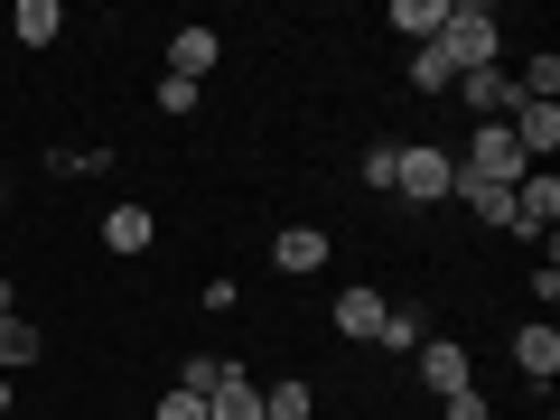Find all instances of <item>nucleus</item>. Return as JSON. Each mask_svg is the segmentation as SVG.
Returning <instances> with one entry per match:
<instances>
[{"mask_svg": "<svg viewBox=\"0 0 560 420\" xmlns=\"http://www.w3.org/2000/svg\"><path fill=\"white\" fill-rule=\"evenodd\" d=\"M523 168H533V160H523V150H514V131H504V121H477V140H467V168H458V178H486V187H514Z\"/></svg>", "mask_w": 560, "mask_h": 420, "instance_id": "7ed1b4c3", "label": "nucleus"}, {"mask_svg": "<svg viewBox=\"0 0 560 420\" xmlns=\"http://www.w3.org/2000/svg\"><path fill=\"white\" fill-rule=\"evenodd\" d=\"M514 364H523V374H533V383H551V374H560V327H551V318L514 327Z\"/></svg>", "mask_w": 560, "mask_h": 420, "instance_id": "9b49d317", "label": "nucleus"}, {"mask_svg": "<svg viewBox=\"0 0 560 420\" xmlns=\"http://www.w3.org/2000/svg\"><path fill=\"white\" fill-rule=\"evenodd\" d=\"M150 234H160L150 206H113V215H103V253H150Z\"/></svg>", "mask_w": 560, "mask_h": 420, "instance_id": "ddd939ff", "label": "nucleus"}, {"mask_svg": "<svg viewBox=\"0 0 560 420\" xmlns=\"http://www.w3.org/2000/svg\"><path fill=\"white\" fill-rule=\"evenodd\" d=\"M440 20H448V0H393V38H411V47L440 38Z\"/></svg>", "mask_w": 560, "mask_h": 420, "instance_id": "2eb2a0df", "label": "nucleus"}, {"mask_svg": "<svg viewBox=\"0 0 560 420\" xmlns=\"http://www.w3.org/2000/svg\"><path fill=\"white\" fill-rule=\"evenodd\" d=\"M458 197H467V215H477V224H495V234H514V187H486V178H458Z\"/></svg>", "mask_w": 560, "mask_h": 420, "instance_id": "4468645a", "label": "nucleus"}, {"mask_svg": "<svg viewBox=\"0 0 560 420\" xmlns=\"http://www.w3.org/2000/svg\"><path fill=\"white\" fill-rule=\"evenodd\" d=\"M393 197L401 206H448L458 197V160H448L440 140H411V150L393 160Z\"/></svg>", "mask_w": 560, "mask_h": 420, "instance_id": "f03ea898", "label": "nucleus"}, {"mask_svg": "<svg viewBox=\"0 0 560 420\" xmlns=\"http://www.w3.org/2000/svg\"><path fill=\"white\" fill-rule=\"evenodd\" d=\"M448 94H458L467 103V113H477V121H504V113H514V75H504V66H477V75H458V84H448Z\"/></svg>", "mask_w": 560, "mask_h": 420, "instance_id": "0eeeda50", "label": "nucleus"}, {"mask_svg": "<svg viewBox=\"0 0 560 420\" xmlns=\"http://www.w3.org/2000/svg\"><path fill=\"white\" fill-rule=\"evenodd\" d=\"M448 420H495V411H486V393L467 383V393H448Z\"/></svg>", "mask_w": 560, "mask_h": 420, "instance_id": "b1692460", "label": "nucleus"}, {"mask_svg": "<svg viewBox=\"0 0 560 420\" xmlns=\"http://www.w3.org/2000/svg\"><path fill=\"white\" fill-rule=\"evenodd\" d=\"M206 420H261V383L243 374V364H224V374L206 383Z\"/></svg>", "mask_w": 560, "mask_h": 420, "instance_id": "1a4fd4ad", "label": "nucleus"}, {"mask_svg": "<svg viewBox=\"0 0 560 420\" xmlns=\"http://www.w3.org/2000/svg\"><path fill=\"white\" fill-rule=\"evenodd\" d=\"M20 364H38V327H28V318H0V374H20Z\"/></svg>", "mask_w": 560, "mask_h": 420, "instance_id": "a211bd4d", "label": "nucleus"}, {"mask_svg": "<svg viewBox=\"0 0 560 420\" xmlns=\"http://www.w3.org/2000/svg\"><path fill=\"white\" fill-rule=\"evenodd\" d=\"M411 84H420V94H448V84H458V66L440 57V38H430V47H411Z\"/></svg>", "mask_w": 560, "mask_h": 420, "instance_id": "6ab92c4d", "label": "nucleus"}, {"mask_svg": "<svg viewBox=\"0 0 560 420\" xmlns=\"http://www.w3.org/2000/svg\"><path fill=\"white\" fill-rule=\"evenodd\" d=\"M440 57L458 66V75H477V66H504V20L486 10V0H448V20H440Z\"/></svg>", "mask_w": 560, "mask_h": 420, "instance_id": "f257e3e1", "label": "nucleus"}, {"mask_svg": "<svg viewBox=\"0 0 560 420\" xmlns=\"http://www.w3.org/2000/svg\"><path fill=\"white\" fill-rule=\"evenodd\" d=\"M393 160H401L393 140H374V150H364V187H383V197H393Z\"/></svg>", "mask_w": 560, "mask_h": 420, "instance_id": "412c9836", "label": "nucleus"}, {"mask_svg": "<svg viewBox=\"0 0 560 420\" xmlns=\"http://www.w3.org/2000/svg\"><path fill=\"white\" fill-rule=\"evenodd\" d=\"M160 420H206V393H187V383H178V393L160 401Z\"/></svg>", "mask_w": 560, "mask_h": 420, "instance_id": "5701e85b", "label": "nucleus"}, {"mask_svg": "<svg viewBox=\"0 0 560 420\" xmlns=\"http://www.w3.org/2000/svg\"><path fill=\"white\" fill-rule=\"evenodd\" d=\"M0 401H10V374H0Z\"/></svg>", "mask_w": 560, "mask_h": 420, "instance_id": "a878e982", "label": "nucleus"}, {"mask_svg": "<svg viewBox=\"0 0 560 420\" xmlns=\"http://www.w3.org/2000/svg\"><path fill=\"white\" fill-rule=\"evenodd\" d=\"M420 337H430V318H420V308H393V318H383V346H393V355H411Z\"/></svg>", "mask_w": 560, "mask_h": 420, "instance_id": "aec40b11", "label": "nucleus"}, {"mask_svg": "<svg viewBox=\"0 0 560 420\" xmlns=\"http://www.w3.org/2000/svg\"><path fill=\"white\" fill-rule=\"evenodd\" d=\"M560 224V178L551 168H523L514 178V234H551Z\"/></svg>", "mask_w": 560, "mask_h": 420, "instance_id": "423d86ee", "label": "nucleus"}, {"mask_svg": "<svg viewBox=\"0 0 560 420\" xmlns=\"http://www.w3.org/2000/svg\"><path fill=\"white\" fill-rule=\"evenodd\" d=\"M10 28H20V47H57L66 10H57V0H20V10H10Z\"/></svg>", "mask_w": 560, "mask_h": 420, "instance_id": "dca6fc26", "label": "nucleus"}, {"mask_svg": "<svg viewBox=\"0 0 560 420\" xmlns=\"http://www.w3.org/2000/svg\"><path fill=\"white\" fill-rule=\"evenodd\" d=\"M261 420H318V393L308 383H271L261 393Z\"/></svg>", "mask_w": 560, "mask_h": 420, "instance_id": "f3484780", "label": "nucleus"}, {"mask_svg": "<svg viewBox=\"0 0 560 420\" xmlns=\"http://www.w3.org/2000/svg\"><path fill=\"white\" fill-rule=\"evenodd\" d=\"M411 364H420V393H440V401L477 383V364H467V346H458V337H420V346H411Z\"/></svg>", "mask_w": 560, "mask_h": 420, "instance_id": "20e7f679", "label": "nucleus"}, {"mask_svg": "<svg viewBox=\"0 0 560 420\" xmlns=\"http://www.w3.org/2000/svg\"><path fill=\"white\" fill-rule=\"evenodd\" d=\"M215 57H224L215 28H178V38H168V75H178V84H206V75H215Z\"/></svg>", "mask_w": 560, "mask_h": 420, "instance_id": "9d476101", "label": "nucleus"}, {"mask_svg": "<svg viewBox=\"0 0 560 420\" xmlns=\"http://www.w3.org/2000/svg\"><path fill=\"white\" fill-rule=\"evenodd\" d=\"M327 253H337V243H327V234H318V224H290V234H280V243H271V261H280V271H290V280H308V271H318V261H327Z\"/></svg>", "mask_w": 560, "mask_h": 420, "instance_id": "f8f14e48", "label": "nucleus"}, {"mask_svg": "<svg viewBox=\"0 0 560 420\" xmlns=\"http://www.w3.org/2000/svg\"><path fill=\"white\" fill-rule=\"evenodd\" d=\"M504 131H514V150H523V160H551V150H560V103H533V94H523L514 103V113H504Z\"/></svg>", "mask_w": 560, "mask_h": 420, "instance_id": "39448f33", "label": "nucleus"}, {"mask_svg": "<svg viewBox=\"0 0 560 420\" xmlns=\"http://www.w3.org/2000/svg\"><path fill=\"white\" fill-rule=\"evenodd\" d=\"M383 318H393V300L383 290H337V337H355V346H383Z\"/></svg>", "mask_w": 560, "mask_h": 420, "instance_id": "6e6552de", "label": "nucleus"}, {"mask_svg": "<svg viewBox=\"0 0 560 420\" xmlns=\"http://www.w3.org/2000/svg\"><path fill=\"white\" fill-rule=\"evenodd\" d=\"M0 318H20V290H10V280H0Z\"/></svg>", "mask_w": 560, "mask_h": 420, "instance_id": "393cba45", "label": "nucleus"}, {"mask_svg": "<svg viewBox=\"0 0 560 420\" xmlns=\"http://www.w3.org/2000/svg\"><path fill=\"white\" fill-rule=\"evenodd\" d=\"M215 374H224V355H187V364H178V383H187V393H206Z\"/></svg>", "mask_w": 560, "mask_h": 420, "instance_id": "4be33fe9", "label": "nucleus"}]
</instances>
